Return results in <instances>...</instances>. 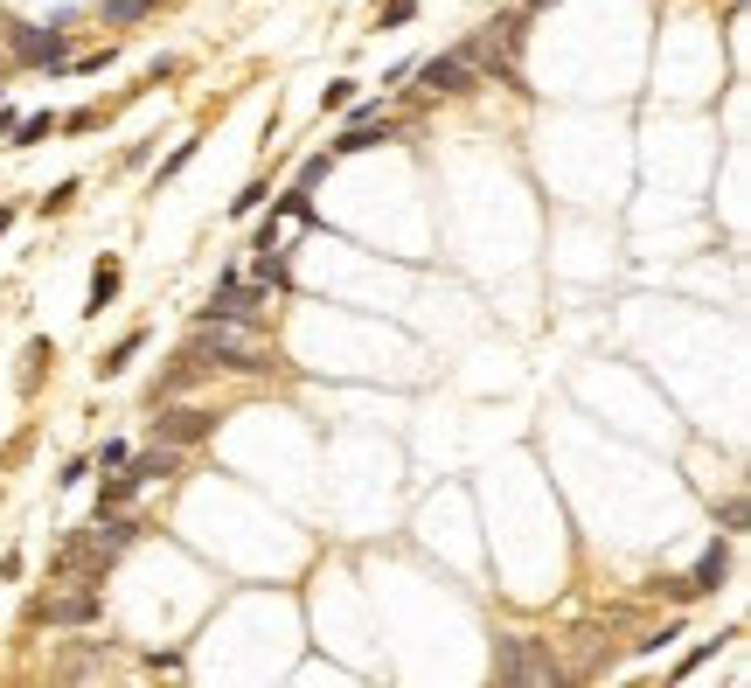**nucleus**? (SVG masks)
<instances>
[{"mask_svg":"<svg viewBox=\"0 0 751 688\" xmlns=\"http://www.w3.org/2000/svg\"><path fill=\"white\" fill-rule=\"evenodd\" d=\"M209 431H216V411H195V404L153 417V438H160V445H195V438H209Z\"/></svg>","mask_w":751,"mask_h":688,"instance_id":"9d476101","label":"nucleus"},{"mask_svg":"<svg viewBox=\"0 0 751 688\" xmlns=\"http://www.w3.org/2000/svg\"><path fill=\"white\" fill-rule=\"evenodd\" d=\"M181 355L195 369H230V376H265L272 369V355L258 348V327H237V320H202Z\"/></svg>","mask_w":751,"mask_h":688,"instance_id":"f257e3e1","label":"nucleus"},{"mask_svg":"<svg viewBox=\"0 0 751 688\" xmlns=\"http://www.w3.org/2000/svg\"><path fill=\"white\" fill-rule=\"evenodd\" d=\"M133 536H140V522H133L126 508H112V515H98L84 536H70V543L56 550V570H77V577H91V584H98V577L119 563V550H126Z\"/></svg>","mask_w":751,"mask_h":688,"instance_id":"f03ea898","label":"nucleus"},{"mask_svg":"<svg viewBox=\"0 0 751 688\" xmlns=\"http://www.w3.org/2000/svg\"><path fill=\"white\" fill-rule=\"evenodd\" d=\"M105 612V598H98V584H77V591H56V598H35V619L42 626H91Z\"/></svg>","mask_w":751,"mask_h":688,"instance_id":"6e6552de","label":"nucleus"},{"mask_svg":"<svg viewBox=\"0 0 751 688\" xmlns=\"http://www.w3.org/2000/svg\"><path fill=\"white\" fill-rule=\"evenodd\" d=\"M140 487H147V480H140L133 466H126V473H112V480H105V494H98V515H112V508H126V501H133Z\"/></svg>","mask_w":751,"mask_h":688,"instance_id":"4468645a","label":"nucleus"},{"mask_svg":"<svg viewBox=\"0 0 751 688\" xmlns=\"http://www.w3.org/2000/svg\"><path fill=\"white\" fill-rule=\"evenodd\" d=\"M411 70L425 77L432 98H452V91H473V84H480V56H473V42H459V49L432 56V63H411Z\"/></svg>","mask_w":751,"mask_h":688,"instance_id":"423d86ee","label":"nucleus"},{"mask_svg":"<svg viewBox=\"0 0 751 688\" xmlns=\"http://www.w3.org/2000/svg\"><path fill=\"white\" fill-rule=\"evenodd\" d=\"M140 348H147V327H133V334H126V341H119V348H112L105 362H98V376H119V369H126V362L140 355Z\"/></svg>","mask_w":751,"mask_h":688,"instance_id":"f3484780","label":"nucleus"},{"mask_svg":"<svg viewBox=\"0 0 751 688\" xmlns=\"http://www.w3.org/2000/svg\"><path fill=\"white\" fill-rule=\"evenodd\" d=\"M7 49H14V63H28V70H63V63H70V28H63V21H49V28L14 21V28H7Z\"/></svg>","mask_w":751,"mask_h":688,"instance_id":"39448f33","label":"nucleus"},{"mask_svg":"<svg viewBox=\"0 0 751 688\" xmlns=\"http://www.w3.org/2000/svg\"><path fill=\"white\" fill-rule=\"evenodd\" d=\"M7 223H14V209H0V230H7Z\"/></svg>","mask_w":751,"mask_h":688,"instance_id":"cd10ccee","label":"nucleus"},{"mask_svg":"<svg viewBox=\"0 0 751 688\" xmlns=\"http://www.w3.org/2000/svg\"><path fill=\"white\" fill-rule=\"evenodd\" d=\"M724 577H731V543H710V550L696 556V570H689V577H661V591H668L675 605H689V598H710Z\"/></svg>","mask_w":751,"mask_h":688,"instance_id":"0eeeda50","label":"nucleus"},{"mask_svg":"<svg viewBox=\"0 0 751 688\" xmlns=\"http://www.w3.org/2000/svg\"><path fill=\"white\" fill-rule=\"evenodd\" d=\"M7 133H14V112H7V105H0V139H7Z\"/></svg>","mask_w":751,"mask_h":688,"instance_id":"bb28decb","label":"nucleus"},{"mask_svg":"<svg viewBox=\"0 0 751 688\" xmlns=\"http://www.w3.org/2000/svg\"><path fill=\"white\" fill-rule=\"evenodd\" d=\"M126 466L140 473V480H167V473H181V445H153V452H126Z\"/></svg>","mask_w":751,"mask_h":688,"instance_id":"f8f14e48","label":"nucleus"},{"mask_svg":"<svg viewBox=\"0 0 751 688\" xmlns=\"http://www.w3.org/2000/svg\"><path fill=\"white\" fill-rule=\"evenodd\" d=\"M119 278H126L119 258H98V272H91V306H84V313H105V306L119 299Z\"/></svg>","mask_w":751,"mask_h":688,"instance_id":"ddd939ff","label":"nucleus"},{"mask_svg":"<svg viewBox=\"0 0 751 688\" xmlns=\"http://www.w3.org/2000/svg\"><path fill=\"white\" fill-rule=\"evenodd\" d=\"M529 7H550V0H529Z\"/></svg>","mask_w":751,"mask_h":688,"instance_id":"c85d7f7f","label":"nucleus"},{"mask_svg":"<svg viewBox=\"0 0 751 688\" xmlns=\"http://www.w3.org/2000/svg\"><path fill=\"white\" fill-rule=\"evenodd\" d=\"M188 160H195V139H181V146H174V153H167V160H160V181H174V174H181V167H188Z\"/></svg>","mask_w":751,"mask_h":688,"instance_id":"412c9836","label":"nucleus"},{"mask_svg":"<svg viewBox=\"0 0 751 688\" xmlns=\"http://www.w3.org/2000/svg\"><path fill=\"white\" fill-rule=\"evenodd\" d=\"M272 216H279V223H313V188H300V181H293V188L272 202Z\"/></svg>","mask_w":751,"mask_h":688,"instance_id":"2eb2a0df","label":"nucleus"},{"mask_svg":"<svg viewBox=\"0 0 751 688\" xmlns=\"http://www.w3.org/2000/svg\"><path fill=\"white\" fill-rule=\"evenodd\" d=\"M494 682L522 688V682H564V668H557V654L543 647V640H529V633H508V640H494Z\"/></svg>","mask_w":751,"mask_h":688,"instance_id":"7ed1b4c3","label":"nucleus"},{"mask_svg":"<svg viewBox=\"0 0 751 688\" xmlns=\"http://www.w3.org/2000/svg\"><path fill=\"white\" fill-rule=\"evenodd\" d=\"M710 654H717V640H703V647H696V654H689V661H682V668H675V682H682V675H696V668H703V661H710Z\"/></svg>","mask_w":751,"mask_h":688,"instance_id":"a878e982","label":"nucleus"},{"mask_svg":"<svg viewBox=\"0 0 751 688\" xmlns=\"http://www.w3.org/2000/svg\"><path fill=\"white\" fill-rule=\"evenodd\" d=\"M56 133V112H35V119H14V146H42Z\"/></svg>","mask_w":751,"mask_h":688,"instance_id":"a211bd4d","label":"nucleus"},{"mask_svg":"<svg viewBox=\"0 0 751 688\" xmlns=\"http://www.w3.org/2000/svg\"><path fill=\"white\" fill-rule=\"evenodd\" d=\"M348 105H355V84H348V77H341V84H327V91H320V112H348Z\"/></svg>","mask_w":751,"mask_h":688,"instance_id":"6ab92c4d","label":"nucleus"},{"mask_svg":"<svg viewBox=\"0 0 751 688\" xmlns=\"http://www.w3.org/2000/svg\"><path fill=\"white\" fill-rule=\"evenodd\" d=\"M70 202H77V181H56V188L42 195V209H70Z\"/></svg>","mask_w":751,"mask_h":688,"instance_id":"5701e85b","label":"nucleus"},{"mask_svg":"<svg viewBox=\"0 0 751 688\" xmlns=\"http://www.w3.org/2000/svg\"><path fill=\"white\" fill-rule=\"evenodd\" d=\"M265 306H272V292L244 272H223L216 278V292H209V306H202V320H237V327H265Z\"/></svg>","mask_w":751,"mask_h":688,"instance_id":"20e7f679","label":"nucleus"},{"mask_svg":"<svg viewBox=\"0 0 751 688\" xmlns=\"http://www.w3.org/2000/svg\"><path fill=\"white\" fill-rule=\"evenodd\" d=\"M230 209H237V216H251V209H265V181H251V188H244V195H237Z\"/></svg>","mask_w":751,"mask_h":688,"instance_id":"b1692460","label":"nucleus"},{"mask_svg":"<svg viewBox=\"0 0 751 688\" xmlns=\"http://www.w3.org/2000/svg\"><path fill=\"white\" fill-rule=\"evenodd\" d=\"M91 126H98V112H91V105H84V112H63V119H56V133H91Z\"/></svg>","mask_w":751,"mask_h":688,"instance_id":"4be33fe9","label":"nucleus"},{"mask_svg":"<svg viewBox=\"0 0 751 688\" xmlns=\"http://www.w3.org/2000/svg\"><path fill=\"white\" fill-rule=\"evenodd\" d=\"M411 14H418V0H383V21H390V28H404Z\"/></svg>","mask_w":751,"mask_h":688,"instance_id":"393cba45","label":"nucleus"},{"mask_svg":"<svg viewBox=\"0 0 751 688\" xmlns=\"http://www.w3.org/2000/svg\"><path fill=\"white\" fill-rule=\"evenodd\" d=\"M251 278H258L265 292H286V285H293V265H286V251H279V244H265V251L251 258Z\"/></svg>","mask_w":751,"mask_h":688,"instance_id":"9b49d317","label":"nucleus"},{"mask_svg":"<svg viewBox=\"0 0 751 688\" xmlns=\"http://www.w3.org/2000/svg\"><path fill=\"white\" fill-rule=\"evenodd\" d=\"M327 167H334V153H313V160H300V188H320V181H327Z\"/></svg>","mask_w":751,"mask_h":688,"instance_id":"aec40b11","label":"nucleus"},{"mask_svg":"<svg viewBox=\"0 0 751 688\" xmlns=\"http://www.w3.org/2000/svg\"><path fill=\"white\" fill-rule=\"evenodd\" d=\"M397 133V119L383 112V105H362L348 126H341V139H334V153H369V146H383V139Z\"/></svg>","mask_w":751,"mask_h":688,"instance_id":"1a4fd4ad","label":"nucleus"},{"mask_svg":"<svg viewBox=\"0 0 751 688\" xmlns=\"http://www.w3.org/2000/svg\"><path fill=\"white\" fill-rule=\"evenodd\" d=\"M160 0H98V14L112 21V28H133V21H147Z\"/></svg>","mask_w":751,"mask_h":688,"instance_id":"dca6fc26","label":"nucleus"}]
</instances>
